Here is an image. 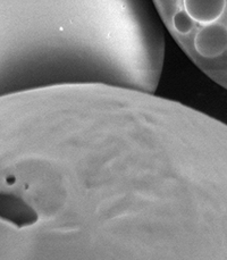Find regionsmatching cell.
Segmentation results:
<instances>
[{"label":"cell","mask_w":227,"mask_h":260,"mask_svg":"<svg viewBox=\"0 0 227 260\" xmlns=\"http://www.w3.org/2000/svg\"><path fill=\"white\" fill-rule=\"evenodd\" d=\"M185 11L194 22L208 25L223 15L226 0H184Z\"/></svg>","instance_id":"3957f363"},{"label":"cell","mask_w":227,"mask_h":260,"mask_svg":"<svg viewBox=\"0 0 227 260\" xmlns=\"http://www.w3.org/2000/svg\"><path fill=\"white\" fill-rule=\"evenodd\" d=\"M173 25L177 33L185 36L191 33L194 27V20L186 11H180L173 16Z\"/></svg>","instance_id":"277c9868"},{"label":"cell","mask_w":227,"mask_h":260,"mask_svg":"<svg viewBox=\"0 0 227 260\" xmlns=\"http://www.w3.org/2000/svg\"><path fill=\"white\" fill-rule=\"evenodd\" d=\"M164 56L150 0H0L2 95L80 83L153 91Z\"/></svg>","instance_id":"6da1fadb"},{"label":"cell","mask_w":227,"mask_h":260,"mask_svg":"<svg viewBox=\"0 0 227 260\" xmlns=\"http://www.w3.org/2000/svg\"><path fill=\"white\" fill-rule=\"evenodd\" d=\"M193 45L201 57H218L227 50V28L223 24H208L197 33Z\"/></svg>","instance_id":"7a4b0ae2"}]
</instances>
